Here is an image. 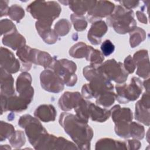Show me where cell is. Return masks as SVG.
<instances>
[{"label":"cell","mask_w":150,"mask_h":150,"mask_svg":"<svg viewBox=\"0 0 150 150\" xmlns=\"http://www.w3.org/2000/svg\"><path fill=\"white\" fill-rule=\"evenodd\" d=\"M138 37L145 38V32L144 31V30L139 28H135V30L132 32H130V44L132 47H134L135 46H137L140 43H141L142 40H144L143 39L139 38Z\"/></svg>","instance_id":"cb8c5ba5"},{"label":"cell","mask_w":150,"mask_h":150,"mask_svg":"<svg viewBox=\"0 0 150 150\" xmlns=\"http://www.w3.org/2000/svg\"><path fill=\"white\" fill-rule=\"evenodd\" d=\"M27 10L38 21L52 24L59 16L61 8L54 1H34L27 7Z\"/></svg>","instance_id":"3957f363"},{"label":"cell","mask_w":150,"mask_h":150,"mask_svg":"<svg viewBox=\"0 0 150 150\" xmlns=\"http://www.w3.org/2000/svg\"><path fill=\"white\" fill-rule=\"evenodd\" d=\"M95 1H68V5L73 11L77 15H82L87 11H89L95 4Z\"/></svg>","instance_id":"44dd1931"},{"label":"cell","mask_w":150,"mask_h":150,"mask_svg":"<svg viewBox=\"0 0 150 150\" xmlns=\"http://www.w3.org/2000/svg\"><path fill=\"white\" fill-rule=\"evenodd\" d=\"M1 95L9 97L15 94L13 88V80L11 74L1 67Z\"/></svg>","instance_id":"ac0fdd59"},{"label":"cell","mask_w":150,"mask_h":150,"mask_svg":"<svg viewBox=\"0 0 150 150\" xmlns=\"http://www.w3.org/2000/svg\"><path fill=\"white\" fill-rule=\"evenodd\" d=\"M88 111L89 118L93 121L98 122H104L107 120L111 113L110 111L101 108L90 102L88 103Z\"/></svg>","instance_id":"d6986e66"},{"label":"cell","mask_w":150,"mask_h":150,"mask_svg":"<svg viewBox=\"0 0 150 150\" xmlns=\"http://www.w3.org/2000/svg\"><path fill=\"white\" fill-rule=\"evenodd\" d=\"M112 118L115 124L121 122H129L132 120V113L129 108H121L117 105L111 110Z\"/></svg>","instance_id":"2e32d148"},{"label":"cell","mask_w":150,"mask_h":150,"mask_svg":"<svg viewBox=\"0 0 150 150\" xmlns=\"http://www.w3.org/2000/svg\"><path fill=\"white\" fill-rule=\"evenodd\" d=\"M120 3L123 4V5L127 9H131L132 8H134L138 5L139 1H120Z\"/></svg>","instance_id":"836d02e7"},{"label":"cell","mask_w":150,"mask_h":150,"mask_svg":"<svg viewBox=\"0 0 150 150\" xmlns=\"http://www.w3.org/2000/svg\"><path fill=\"white\" fill-rule=\"evenodd\" d=\"M115 96L113 91H107L98 96L96 100V103L105 107H109L114 103Z\"/></svg>","instance_id":"603a6c76"},{"label":"cell","mask_w":150,"mask_h":150,"mask_svg":"<svg viewBox=\"0 0 150 150\" xmlns=\"http://www.w3.org/2000/svg\"><path fill=\"white\" fill-rule=\"evenodd\" d=\"M114 4L109 1H96L95 4L88 11V15L90 19L100 18L111 15L114 11Z\"/></svg>","instance_id":"8fae6325"},{"label":"cell","mask_w":150,"mask_h":150,"mask_svg":"<svg viewBox=\"0 0 150 150\" xmlns=\"http://www.w3.org/2000/svg\"><path fill=\"white\" fill-rule=\"evenodd\" d=\"M81 98V95L78 92H66L60 97L59 105L63 110H70L77 106Z\"/></svg>","instance_id":"4fadbf2b"},{"label":"cell","mask_w":150,"mask_h":150,"mask_svg":"<svg viewBox=\"0 0 150 150\" xmlns=\"http://www.w3.org/2000/svg\"><path fill=\"white\" fill-rule=\"evenodd\" d=\"M149 94L144 93L142 99L140 100L135 105V118L143 122L145 124L149 125V121L146 119V117L149 119V117L146 116V114L149 115Z\"/></svg>","instance_id":"7c38bea8"},{"label":"cell","mask_w":150,"mask_h":150,"mask_svg":"<svg viewBox=\"0 0 150 150\" xmlns=\"http://www.w3.org/2000/svg\"><path fill=\"white\" fill-rule=\"evenodd\" d=\"M97 69L109 80H113L118 83L124 82L128 77V73L124 69L123 64L117 62L114 59L106 61Z\"/></svg>","instance_id":"5b68a950"},{"label":"cell","mask_w":150,"mask_h":150,"mask_svg":"<svg viewBox=\"0 0 150 150\" xmlns=\"http://www.w3.org/2000/svg\"><path fill=\"white\" fill-rule=\"evenodd\" d=\"M148 58L147 51L140 50L135 53L134 56V62L138 66L137 74L143 78H146L149 76V64L146 63L149 62V60L146 59Z\"/></svg>","instance_id":"9a60e30c"},{"label":"cell","mask_w":150,"mask_h":150,"mask_svg":"<svg viewBox=\"0 0 150 150\" xmlns=\"http://www.w3.org/2000/svg\"><path fill=\"white\" fill-rule=\"evenodd\" d=\"M52 66L55 73L67 86H73L76 84L77 77L74 72L76 70V65L74 63L63 59L54 62Z\"/></svg>","instance_id":"8992f818"},{"label":"cell","mask_w":150,"mask_h":150,"mask_svg":"<svg viewBox=\"0 0 150 150\" xmlns=\"http://www.w3.org/2000/svg\"><path fill=\"white\" fill-rule=\"evenodd\" d=\"M107 30V25L104 21H99L94 23L88 33V39L92 44L98 45L100 43L102 36Z\"/></svg>","instance_id":"5bb4252c"},{"label":"cell","mask_w":150,"mask_h":150,"mask_svg":"<svg viewBox=\"0 0 150 150\" xmlns=\"http://www.w3.org/2000/svg\"><path fill=\"white\" fill-rule=\"evenodd\" d=\"M31 77L28 73H23L18 77L16 81V89L20 97L30 102L33 96V88L30 86Z\"/></svg>","instance_id":"9c48e42d"},{"label":"cell","mask_w":150,"mask_h":150,"mask_svg":"<svg viewBox=\"0 0 150 150\" xmlns=\"http://www.w3.org/2000/svg\"><path fill=\"white\" fill-rule=\"evenodd\" d=\"M2 42L4 45L15 50L25 46V39L22 35L18 33L16 29L9 33V34L5 35L2 39Z\"/></svg>","instance_id":"e0dca14e"},{"label":"cell","mask_w":150,"mask_h":150,"mask_svg":"<svg viewBox=\"0 0 150 150\" xmlns=\"http://www.w3.org/2000/svg\"><path fill=\"white\" fill-rule=\"evenodd\" d=\"M19 125L25 128L26 134L29 142L35 145L47 132L40 122L30 115H24L21 117L18 122Z\"/></svg>","instance_id":"277c9868"},{"label":"cell","mask_w":150,"mask_h":150,"mask_svg":"<svg viewBox=\"0 0 150 150\" xmlns=\"http://www.w3.org/2000/svg\"><path fill=\"white\" fill-rule=\"evenodd\" d=\"M1 129H4L5 131L4 132L1 133V140L2 141L4 139H6V138L12 135V134H14V128L13 126L8 123L4 122V121L1 122Z\"/></svg>","instance_id":"f546056e"},{"label":"cell","mask_w":150,"mask_h":150,"mask_svg":"<svg viewBox=\"0 0 150 150\" xmlns=\"http://www.w3.org/2000/svg\"><path fill=\"white\" fill-rule=\"evenodd\" d=\"M124 67L126 71L129 73H132L135 70V64L134 60H132L131 56H128L125 60Z\"/></svg>","instance_id":"d6a6232c"},{"label":"cell","mask_w":150,"mask_h":150,"mask_svg":"<svg viewBox=\"0 0 150 150\" xmlns=\"http://www.w3.org/2000/svg\"><path fill=\"white\" fill-rule=\"evenodd\" d=\"M1 35L3 33H9L16 30L15 26L8 19H4L1 22Z\"/></svg>","instance_id":"4dcf8cb0"},{"label":"cell","mask_w":150,"mask_h":150,"mask_svg":"<svg viewBox=\"0 0 150 150\" xmlns=\"http://www.w3.org/2000/svg\"><path fill=\"white\" fill-rule=\"evenodd\" d=\"M1 67L8 73H16L19 69V63L13 53L7 49L1 48Z\"/></svg>","instance_id":"30bf717a"},{"label":"cell","mask_w":150,"mask_h":150,"mask_svg":"<svg viewBox=\"0 0 150 150\" xmlns=\"http://www.w3.org/2000/svg\"><path fill=\"white\" fill-rule=\"evenodd\" d=\"M129 135L133 138L142 139L144 135V128L138 123L131 122L129 124Z\"/></svg>","instance_id":"484cf974"},{"label":"cell","mask_w":150,"mask_h":150,"mask_svg":"<svg viewBox=\"0 0 150 150\" xmlns=\"http://www.w3.org/2000/svg\"><path fill=\"white\" fill-rule=\"evenodd\" d=\"M137 17L139 19V21L142 23H146V16H145V15L141 12H140L139 11H137Z\"/></svg>","instance_id":"e575fe53"},{"label":"cell","mask_w":150,"mask_h":150,"mask_svg":"<svg viewBox=\"0 0 150 150\" xmlns=\"http://www.w3.org/2000/svg\"><path fill=\"white\" fill-rule=\"evenodd\" d=\"M8 13L12 19L18 22L24 16L25 12L21 6L15 4L9 8Z\"/></svg>","instance_id":"d4e9b609"},{"label":"cell","mask_w":150,"mask_h":150,"mask_svg":"<svg viewBox=\"0 0 150 150\" xmlns=\"http://www.w3.org/2000/svg\"><path fill=\"white\" fill-rule=\"evenodd\" d=\"M13 137L10 139V142L13 146L20 147L25 144L24 142L22 141H25V138L23 132L21 131H17L13 134Z\"/></svg>","instance_id":"f1b7e54d"},{"label":"cell","mask_w":150,"mask_h":150,"mask_svg":"<svg viewBox=\"0 0 150 150\" xmlns=\"http://www.w3.org/2000/svg\"><path fill=\"white\" fill-rule=\"evenodd\" d=\"M56 115V111L51 105H42L35 111V115L44 122L54 121Z\"/></svg>","instance_id":"ffe728a7"},{"label":"cell","mask_w":150,"mask_h":150,"mask_svg":"<svg viewBox=\"0 0 150 150\" xmlns=\"http://www.w3.org/2000/svg\"><path fill=\"white\" fill-rule=\"evenodd\" d=\"M101 49L103 55L108 56L114 51L115 47L110 40H105L101 46Z\"/></svg>","instance_id":"1f68e13d"},{"label":"cell","mask_w":150,"mask_h":150,"mask_svg":"<svg viewBox=\"0 0 150 150\" xmlns=\"http://www.w3.org/2000/svg\"><path fill=\"white\" fill-rule=\"evenodd\" d=\"M107 21L108 24L112 26L117 33L122 34L131 32L135 29L136 25L133 11L120 5L116 6Z\"/></svg>","instance_id":"7a4b0ae2"},{"label":"cell","mask_w":150,"mask_h":150,"mask_svg":"<svg viewBox=\"0 0 150 150\" xmlns=\"http://www.w3.org/2000/svg\"><path fill=\"white\" fill-rule=\"evenodd\" d=\"M139 79L133 77L129 85H117V100L125 104L137 99L142 91V85Z\"/></svg>","instance_id":"52a82bcc"},{"label":"cell","mask_w":150,"mask_h":150,"mask_svg":"<svg viewBox=\"0 0 150 150\" xmlns=\"http://www.w3.org/2000/svg\"><path fill=\"white\" fill-rule=\"evenodd\" d=\"M60 125L80 149H87L93 135V130L87 122L80 120L76 115L62 113L59 118Z\"/></svg>","instance_id":"6da1fadb"},{"label":"cell","mask_w":150,"mask_h":150,"mask_svg":"<svg viewBox=\"0 0 150 150\" xmlns=\"http://www.w3.org/2000/svg\"><path fill=\"white\" fill-rule=\"evenodd\" d=\"M71 18L72 22L74 23V29L78 31H81L86 29L87 27V22L84 18L74 13L71 15Z\"/></svg>","instance_id":"83f0119b"},{"label":"cell","mask_w":150,"mask_h":150,"mask_svg":"<svg viewBox=\"0 0 150 150\" xmlns=\"http://www.w3.org/2000/svg\"><path fill=\"white\" fill-rule=\"evenodd\" d=\"M40 83L45 90L50 92L59 93L64 88L63 81L54 71L50 70H46L41 73Z\"/></svg>","instance_id":"ba28073f"},{"label":"cell","mask_w":150,"mask_h":150,"mask_svg":"<svg viewBox=\"0 0 150 150\" xmlns=\"http://www.w3.org/2000/svg\"><path fill=\"white\" fill-rule=\"evenodd\" d=\"M71 28V25L68 21L65 19L60 20L55 25L54 30H56V33L60 36H64L68 33L70 29Z\"/></svg>","instance_id":"4316f807"},{"label":"cell","mask_w":150,"mask_h":150,"mask_svg":"<svg viewBox=\"0 0 150 150\" xmlns=\"http://www.w3.org/2000/svg\"><path fill=\"white\" fill-rule=\"evenodd\" d=\"M92 48L91 46H87L86 44L80 42L74 45L70 49L69 53L73 57L81 58L86 57L87 59Z\"/></svg>","instance_id":"7402d4cb"}]
</instances>
